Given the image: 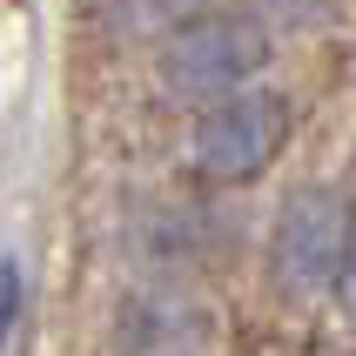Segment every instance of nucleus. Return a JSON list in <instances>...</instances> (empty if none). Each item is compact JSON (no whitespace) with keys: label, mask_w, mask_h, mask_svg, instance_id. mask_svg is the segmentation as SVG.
<instances>
[{"label":"nucleus","mask_w":356,"mask_h":356,"mask_svg":"<svg viewBox=\"0 0 356 356\" xmlns=\"http://www.w3.org/2000/svg\"><path fill=\"white\" fill-rule=\"evenodd\" d=\"M276 54V40L262 27L256 14H188L181 27H168L155 47V81L161 95L181 101V108H209L222 95H242V88H256V74L269 67Z\"/></svg>","instance_id":"obj_1"},{"label":"nucleus","mask_w":356,"mask_h":356,"mask_svg":"<svg viewBox=\"0 0 356 356\" xmlns=\"http://www.w3.org/2000/svg\"><path fill=\"white\" fill-rule=\"evenodd\" d=\"M356 242V202L330 181L289 188L269 222V282L282 296H330Z\"/></svg>","instance_id":"obj_2"},{"label":"nucleus","mask_w":356,"mask_h":356,"mask_svg":"<svg viewBox=\"0 0 356 356\" xmlns=\"http://www.w3.org/2000/svg\"><path fill=\"white\" fill-rule=\"evenodd\" d=\"M222 337H229L222 302L175 276L135 282L108 309V356H216Z\"/></svg>","instance_id":"obj_3"},{"label":"nucleus","mask_w":356,"mask_h":356,"mask_svg":"<svg viewBox=\"0 0 356 356\" xmlns=\"http://www.w3.org/2000/svg\"><path fill=\"white\" fill-rule=\"evenodd\" d=\"M296 128V108L289 95L276 88H242V95H222L209 101L188 128V168L202 181H222V188H236V181H256L269 161L282 155V141Z\"/></svg>","instance_id":"obj_4"},{"label":"nucleus","mask_w":356,"mask_h":356,"mask_svg":"<svg viewBox=\"0 0 356 356\" xmlns=\"http://www.w3.org/2000/svg\"><path fill=\"white\" fill-rule=\"evenodd\" d=\"M20 309H27V269H20L14 256H0V350L14 343Z\"/></svg>","instance_id":"obj_5"},{"label":"nucleus","mask_w":356,"mask_h":356,"mask_svg":"<svg viewBox=\"0 0 356 356\" xmlns=\"http://www.w3.org/2000/svg\"><path fill=\"white\" fill-rule=\"evenodd\" d=\"M330 296H337L343 316L356 323V242H350V256H343V276H337V289H330Z\"/></svg>","instance_id":"obj_6"}]
</instances>
